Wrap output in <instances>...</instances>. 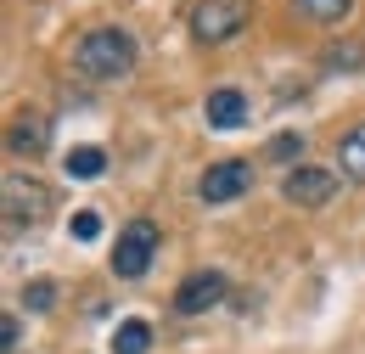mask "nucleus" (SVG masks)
<instances>
[{"instance_id":"obj_1","label":"nucleus","mask_w":365,"mask_h":354,"mask_svg":"<svg viewBox=\"0 0 365 354\" xmlns=\"http://www.w3.org/2000/svg\"><path fill=\"white\" fill-rule=\"evenodd\" d=\"M73 62H79L85 79H124L135 68V40L124 29H91L73 51Z\"/></svg>"},{"instance_id":"obj_2","label":"nucleus","mask_w":365,"mask_h":354,"mask_svg":"<svg viewBox=\"0 0 365 354\" xmlns=\"http://www.w3.org/2000/svg\"><path fill=\"white\" fill-rule=\"evenodd\" d=\"M152 253H158V225L152 220H130L118 231V248H113V275L118 281H135L152 270Z\"/></svg>"},{"instance_id":"obj_3","label":"nucleus","mask_w":365,"mask_h":354,"mask_svg":"<svg viewBox=\"0 0 365 354\" xmlns=\"http://www.w3.org/2000/svg\"><path fill=\"white\" fill-rule=\"evenodd\" d=\"M247 29V0H202L191 11V34L202 45H225Z\"/></svg>"},{"instance_id":"obj_4","label":"nucleus","mask_w":365,"mask_h":354,"mask_svg":"<svg viewBox=\"0 0 365 354\" xmlns=\"http://www.w3.org/2000/svg\"><path fill=\"white\" fill-rule=\"evenodd\" d=\"M197 191H202V203H236V197L253 191V163L247 158H220V163L202 169Z\"/></svg>"},{"instance_id":"obj_5","label":"nucleus","mask_w":365,"mask_h":354,"mask_svg":"<svg viewBox=\"0 0 365 354\" xmlns=\"http://www.w3.org/2000/svg\"><path fill=\"white\" fill-rule=\"evenodd\" d=\"M51 214V186L40 175H17V169H11V175H6V220L17 225V220H46Z\"/></svg>"},{"instance_id":"obj_6","label":"nucleus","mask_w":365,"mask_h":354,"mask_svg":"<svg viewBox=\"0 0 365 354\" xmlns=\"http://www.w3.org/2000/svg\"><path fill=\"white\" fill-rule=\"evenodd\" d=\"M281 197L287 203H298V208H326L331 197H337V175L331 169H287V180H281Z\"/></svg>"},{"instance_id":"obj_7","label":"nucleus","mask_w":365,"mask_h":354,"mask_svg":"<svg viewBox=\"0 0 365 354\" xmlns=\"http://www.w3.org/2000/svg\"><path fill=\"white\" fill-rule=\"evenodd\" d=\"M225 293H230V281L220 275V270H197V275H185V281H180L175 310H180V315H202V310H214V304H225Z\"/></svg>"},{"instance_id":"obj_8","label":"nucleus","mask_w":365,"mask_h":354,"mask_svg":"<svg viewBox=\"0 0 365 354\" xmlns=\"http://www.w3.org/2000/svg\"><path fill=\"white\" fill-rule=\"evenodd\" d=\"M202 113H208V130H242L253 107H247V96H242V90L225 85V90H214V96H208V107H202Z\"/></svg>"},{"instance_id":"obj_9","label":"nucleus","mask_w":365,"mask_h":354,"mask_svg":"<svg viewBox=\"0 0 365 354\" xmlns=\"http://www.w3.org/2000/svg\"><path fill=\"white\" fill-rule=\"evenodd\" d=\"M46 141H51V118H46V113H23V118L11 124V135H6V146H11L17 158H23V152L34 158V152H40Z\"/></svg>"},{"instance_id":"obj_10","label":"nucleus","mask_w":365,"mask_h":354,"mask_svg":"<svg viewBox=\"0 0 365 354\" xmlns=\"http://www.w3.org/2000/svg\"><path fill=\"white\" fill-rule=\"evenodd\" d=\"M337 163H343V180H360L365 186V124H354L337 141Z\"/></svg>"},{"instance_id":"obj_11","label":"nucleus","mask_w":365,"mask_h":354,"mask_svg":"<svg viewBox=\"0 0 365 354\" xmlns=\"http://www.w3.org/2000/svg\"><path fill=\"white\" fill-rule=\"evenodd\" d=\"M62 169L79 175V180H96V175H107V152H101V146H73V152L62 158Z\"/></svg>"},{"instance_id":"obj_12","label":"nucleus","mask_w":365,"mask_h":354,"mask_svg":"<svg viewBox=\"0 0 365 354\" xmlns=\"http://www.w3.org/2000/svg\"><path fill=\"white\" fill-rule=\"evenodd\" d=\"M146 349H152V326H146V320H118L113 354H146Z\"/></svg>"},{"instance_id":"obj_13","label":"nucleus","mask_w":365,"mask_h":354,"mask_svg":"<svg viewBox=\"0 0 365 354\" xmlns=\"http://www.w3.org/2000/svg\"><path fill=\"white\" fill-rule=\"evenodd\" d=\"M292 6H298V11L309 17V23H343L354 0H292Z\"/></svg>"},{"instance_id":"obj_14","label":"nucleus","mask_w":365,"mask_h":354,"mask_svg":"<svg viewBox=\"0 0 365 354\" xmlns=\"http://www.w3.org/2000/svg\"><path fill=\"white\" fill-rule=\"evenodd\" d=\"M23 304H29L34 315H46L51 304H56V281H51V275H34V281H23Z\"/></svg>"},{"instance_id":"obj_15","label":"nucleus","mask_w":365,"mask_h":354,"mask_svg":"<svg viewBox=\"0 0 365 354\" xmlns=\"http://www.w3.org/2000/svg\"><path fill=\"white\" fill-rule=\"evenodd\" d=\"M68 231H73L79 242H96V236H101V214H96V208H79V214L68 220Z\"/></svg>"},{"instance_id":"obj_16","label":"nucleus","mask_w":365,"mask_h":354,"mask_svg":"<svg viewBox=\"0 0 365 354\" xmlns=\"http://www.w3.org/2000/svg\"><path fill=\"white\" fill-rule=\"evenodd\" d=\"M270 158H275V163H292V158H304V135H292V130L275 135V141H270Z\"/></svg>"},{"instance_id":"obj_17","label":"nucleus","mask_w":365,"mask_h":354,"mask_svg":"<svg viewBox=\"0 0 365 354\" xmlns=\"http://www.w3.org/2000/svg\"><path fill=\"white\" fill-rule=\"evenodd\" d=\"M326 62H331V68H343V74H354V68L365 62V45L354 40V45H343V51H326Z\"/></svg>"},{"instance_id":"obj_18","label":"nucleus","mask_w":365,"mask_h":354,"mask_svg":"<svg viewBox=\"0 0 365 354\" xmlns=\"http://www.w3.org/2000/svg\"><path fill=\"white\" fill-rule=\"evenodd\" d=\"M17 332H23V326H17V315H6V320H0V343H6V349H17Z\"/></svg>"}]
</instances>
